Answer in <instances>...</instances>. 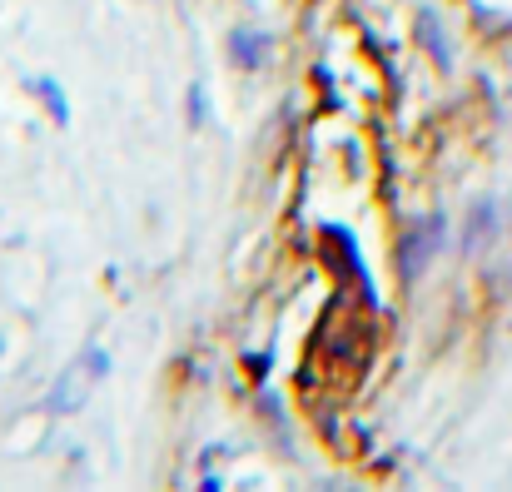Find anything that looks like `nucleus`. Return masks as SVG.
I'll use <instances>...</instances> for the list:
<instances>
[{"label": "nucleus", "mask_w": 512, "mask_h": 492, "mask_svg": "<svg viewBox=\"0 0 512 492\" xmlns=\"http://www.w3.org/2000/svg\"><path fill=\"white\" fill-rule=\"evenodd\" d=\"M189 115H194V125L204 120V90H199V85L189 90Z\"/></svg>", "instance_id": "5"}, {"label": "nucleus", "mask_w": 512, "mask_h": 492, "mask_svg": "<svg viewBox=\"0 0 512 492\" xmlns=\"http://www.w3.org/2000/svg\"><path fill=\"white\" fill-rule=\"evenodd\" d=\"M269 60V45H264V35H234V65H249V70H259Z\"/></svg>", "instance_id": "4"}, {"label": "nucleus", "mask_w": 512, "mask_h": 492, "mask_svg": "<svg viewBox=\"0 0 512 492\" xmlns=\"http://www.w3.org/2000/svg\"><path fill=\"white\" fill-rule=\"evenodd\" d=\"M493 229H498V209H493V199H478L473 219H468V234H463V249H483L493 239Z\"/></svg>", "instance_id": "3"}, {"label": "nucleus", "mask_w": 512, "mask_h": 492, "mask_svg": "<svg viewBox=\"0 0 512 492\" xmlns=\"http://www.w3.org/2000/svg\"><path fill=\"white\" fill-rule=\"evenodd\" d=\"M105 373H110V358H105L100 348H95V353H80V363H75V368L55 383L50 408H55V413H75V408L85 403V393H90V388H95Z\"/></svg>", "instance_id": "1"}, {"label": "nucleus", "mask_w": 512, "mask_h": 492, "mask_svg": "<svg viewBox=\"0 0 512 492\" xmlns=\"http://www.w3.org/2000/svg\"><path fill=\"white\" fill-rule=\"evenodd\" d=\"M443 234H448V224H443V214H433V219H423L413 234H408V244H403V274L408 279H418L423 269H428V259L443 249Z\"/></svg>", "instance_id": "2"}]
</instances>
